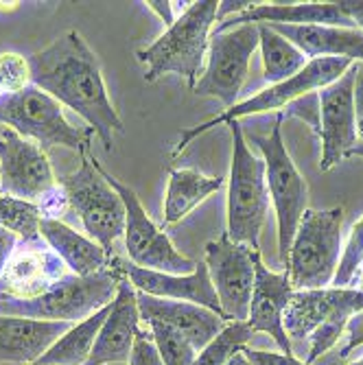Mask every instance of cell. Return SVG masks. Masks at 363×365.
<instances>
[{
  "label": "cell",
  "mask_w": 363,
  "mask_h": 365,
  "mask_svg": "<svg viewBox=\"0 0 363 365\" xmlns=\"http://www.w3.org/2000/svg\"><path fill=\"white\" fill-rule=\"evenodd\" d=\"M280 125L282 116L276 118L270 136H250V140L260 149L262 162H265V182L278 221V258L282 267H287L291 241L295 237L302 215L307 212L309 188L285 147Z\"/></svg>",
  "instance_id": "8992f818"
},
{
  "label": "cell",
  "mask_w": 363,
  "mask_h": 365,
  "mask_svg": "<svg viewBox=\"0 0 363 365\" xmlns=\"http://www.w3.org/2000/svg\"><path fill=\"white\" fill-rule=\"evenodd\" d=\"M136 289L127 278L118 282V291L110 304V313L98 330L92 354L86 365H108V363H127L136 335L140 330V311Z\"/></svg>",
  "instance_id": "ac0fdd59"
},
{
  "label": "cell",
  "mask_w": 363,
  "mask_h": 365,
  "mask_svg": "<svg viewBox=\"0 0 363 365\" xmlns=\"http://www.w3.org/2000/svg\"><path fill=\"white\" fill-rule=\"evenodd\" d=\"M346 158H363V140H357V145L348 151Z\"/></svg>",
  "instance_id": "b9f144b4"
},
{
  "label": "cell",
  "mask_w": 363,
  "mask_h": 365,
  "mask_svg": "<svg viewBox=\"0 0 363 365\" xmlns=\"http://www.w3.org/2000/svg\"><path fill=\"white\" fill-rule=\"evenodd\" d=\"M241 24H324V26H346L354 29L352 20L346 16L342 3H276V5H252L247 11L232 16L215 26L213 33L227 31Z\"/></svg>",
  "instance_id": "7402d4cb"
},
{
  "label": "cell",
  "mask_w": 363,
  "mask_h": 365,
  "mask_svg": "<svg viewBox=\"0 0 363 365\" xmlns=\"http://www.w3.org/2000/svg\"><path fill=\"white\" fill-rule=\"evenodd\" d=\"M5 96V88H3V81H0V98Z\"/></svg>",
  "instance_id": "f6af8a7d"
},
{
  "label": "cell",
  "mask_w": 363,
  "mask_h": 365,
  "mask_svg": "<svg viewBox=\"0 0 363 365\" xmlns=\"http://www.w3.org/2000/svg\"><path fill=\"white\" fill-rule=\"evenodd\" d=\"M350 66H352L350 59H333V57L311 59L305 66V68L298 75H293L291 79L256 92L252 98H247V101H241L235 108L223 110L219 116H215L213 120H208L204 125H197V127L186 129L184 134L180 136V143H178L173 155L182 153L190 145V140H195L197 136L206 134L208 129H213V127H217L221 123H232V120H239L243 116H254V114H262V112H270V110L287 108L289 103L295 101V98H302L309 92H315V90H322L326 86H331L346 71H350Z\"/></svg>",
  "instance_id": "ba28073f"
},
{
  "label": "cell",
  "mask_w": 363,
  "mask_h": 365,
  "mask_svg": "<svg viewBox=\"0 0 363 365\" xmlns=\"http://www.w3.org/2000/svg\"><path fill=\"white\" fill-rule=\"evenodd\" d=\"M359 66L352 63L337 81L326 86L317 94V118H319V140L322 158L319 171H331L348 155L357 145V120L352 106V88Z\"/></svg>",
  "instance_id": "5bb4252c"
},
{
  "label": "cell",
  "mask_w": 363,
  "mask_h": 365,
  "mask_svg": "<svg viewBox=\"0 0 363 365\" xmlns=\"http://www.w3.org/2000/svg\"><path fill=\"white\" fill-rule=\"evenodd\" d=\"M232 131V167L227 180V232L230 241L260 250V230L270 208L265 162L256 158L243 136L239 120L227 123Z\"/></svg>",
  "instance_id": "277c9868"
},
{
  "label": "cell",
  "mask_w": 363,
  "mask_h": 365,
  "mask_svg": "<svg viewBox=\"0 0 363 365\" xmlns=\"http://www.w3.org/2000/svg\"><path fill=\"white\" fill-rule=\"evenodd\" d=\"M112 304V302H110ZM110 304L101 311L92 313L90 317L75 324L68 333L61 335L33 365H86L88 356L92 354L98 330L103 326V319L110 313Z\"/></svg>",
  "instance_id": "484cf974"
},
{
  "label": "cell",
  "mask_w": 363,
  "mask_h": 365,
  "mask_svg": "<svg viewBox=\"0 0 363 365\" xmlns=\"http://www.w3.org/2000/svg\"><path fill=\"white\" fill-rule=\"evenodd\" d=\"M0 81L7 94H16L31 86V68L29 59L18 53H3L0 55Z\"/></svg>",
  "instance_id": "1f68e13d"
},
{
  "label": "cell",
  "mask_w": 363,
  "mask_h": 365,
  "mask_svg": "<svg viewBox=\"0 0 363 365\" xmlns=\"http://www.w3.org/2000/svg\"><path fill=\"white\" fill-rule=\"evenodd\" d=\"M217 0H197L178 16L173 26H169L162 36L136 53L138 61L147 66L145 81H155L167 73L182 75L190 88L197 83V75L208 48V36L213 24H217Z\"/></svg>",
  "instance_id": "3957f363"
},
{
  "label": "cell",
  "mask_w": 363,
  "mask_h": 365,
  "mask_svg": "<svg viewBox=\"0 0 363 365\" xmlns=\"http://www.w3.org/2000/svg\"><path fill=\"white\" fill-rule=\"evenodd\" d=\"M127 365H164V361H162V356H160V352L151 339V333L147 328L138 330Z\"/></svg>",
  "instance_id": "d6a6232c"
},
{
  "label": "cell",
  "mask_w": 363,
  "mask_h": 365,
  "mask_svg": "<svg viewBox=\"0 0 363 365\" xmlns=\"http://www.w3.org/2000/svg\"><path fill=\"white\" fill-rule=\"evenodd\" d=\"M55 186L57 180L42 147L14 129L0 131V192L38 204Z\"/></svg>",
  "instance_id": "4fadbf2b"
},
{
  "label": "cell",
  "mask_w": 363,
  "mask_h": 365,
  "mask_svg": "<svg viewBox=\"0 0 363 365\" xmlns=\"http://www.w3.org/2000/svg\"><path fill=\"white\" fill-rule=\"evenodd\" d=\"M147 328L164 365H190L195 361L197 350L180 330L164 322H149Z\"/></svg>",
  "instance_id": "f546056e"
},
{
  "label": "cell",
  "mask_w": 363,
  "mask_h": 365,
  "mask_svg": "<svg viewBox=\"0 0 363 365\" xmlns=\"http://www.w3.org/2000/svg\"><path fill=\"white\" fill-rule=\"evenodd\" d=\"M221 186L223 178H210L195 169H173L169 175L167 197H164L162 221L167 225L182 221L190 210H195Z\"/></svg>",
  "instance_id": "d4e9b609"
},
{
  "label": "cell",
  "mask_w": 363,
  "mask_h": 365,
  "mask_svg": "<svg viewBox=\"0 0 363 365\" xmlns=\"http://www.w3.org/2000/svg\"><path fill=\"white\" fill-rule=\"evenodd\" d=\"M346 365H363V356H359V359H354V361H350Z\"/></svg>",
  "instance_id": "ee69618b"
},
{
  "label": "cell",
  "mask_w": 363,
  "mask_h": 365,
  "mask_svg": "<svg viewBox=\"0 0 363 365\" xmlns=\"http://www.w3.org/2000/svg\"><path fill=\"white\" fill-rule=\"evenodd\" d=\"M285 40H289L307 59H359L363 61V31L324 24H267Z\"/></svg>",
  "instance_id": "603a6c76"
},
{
  "label": "cell",
  "mask_w": 363,
  "mask_h": 365,
  "mask_svg": "<svg viewBox=\"0 0 363 365\" xmlns=\"http://www.w3.org/2000/svg\"><path fill=\"white\" fill-rule=\"evenodd\" d=\"M31 83L53 96L59 106L79 114L106 151L114 149L112 134L125 131L101 73V61L77 31L63 33L44 51L29 57Z\"/></svg>",
  "instance_id": "6da1fadb"
},
{
  "label": "cell",
  "mask_w": 363,
  "mask_h": 365,
  "mask_svg": "<svg viewBox=\"0 0 363 365\" xmlns=\"http://www.w3.org/2000/svg\"><path fill=\"white\" fill-rule=\"evenodd\" d=\"M361 264H363V219L357 221L350 232V239L344 247V254L339 256V264L331 284H335L337 289L350 287L361 269Z\"/></svg>",
  "instance_id": "4dcf8cb0"
},
{
  "label": "cell",
  "mask_w": 363,
  "mask_h": 365,
  "mask_svg": "<svg viewBox=\"0 0 363 365\" xmlns=\"http://www.w3.org/2000/svg\"><path fill=\"white\" fill-rule=\"evenodd\" d=\"M252 328L247 322H227L221 333L197 352L190 365H225L230 356H235L252 339Z\"/></svg>",
  "instance_id": "83f0119b"
},
{
  "label": "cell",
  "mask_w": 363,
  "mask_h": 365,
  "mask_svg": "<svg viewBox=\"0 0 363 365\" xmlns=\"http://www.w3.org/2000/svg\"><path fill=\"white\" fill-rule=\"evenodd\" d=\"M243 354L250 359L252 365H309L307 361H300L298 356L285 354V352H267V350L243 348Z\"/></svg>",
  "instance_id": "e575fe53"
},
{
  "label": "cell",
  "mask_w": 363,
  "mask_h": 365,
  "mask_svg": "<svg viewBox=\"0 0 363 365\" xmlns=\"http://www.w3.org/2000/svg\"><path fill=\"white\" fill-rule=\"evenodd\" d=\"M90 160L94 164V169L103 175V180L123 199V206H125V232H123V237H125V250L129 254V260L143 269H151V272H160V274H171V276L193 274L197 262L182 256L173 247L169 237L158 230V225L145 212L136 192L129 186L121 184L116 178H112L101 164H98L96 158H90Z\"/></svg>",
  "instance_id": "9c48e42d"
},
{
  "label": "cell",
  "mask_w": 363,
  "mask_h": 365,
  "mask_svg": "<svg viewBox=\"0 0 363 365\" xmlns=\"http://www.w3.org/2000/svg\"><path fill=\"white\" fill-rule=\"evenodd\" d=\"M125 278L134 284L136 291L153 295V297H169V300H182L190 304H200L204 309H210L213 313L223 317V311L219 307V297L215 293V287L208 276V267L197 262V267L188 276H171L160 274L151 269H143L134 262L118 260ZM225 319V317H223Z\"/></svg>",
  "instance_id": "d6986e66"
},
{
  "label": "cell",
  "mask_w": 363,
  "mask_h": 365,
  "mask_svg": "<svg viewBox=\"0 0 363 365\" xmlns=\"http://www.w3.org/2000/svg\"><path fill=\"white\" fill-rule=\"evenodd\" d=\"M256 26H258V46L262 53V71H265V79L272 86L291 79L309 63V59L272 26L267 24H256Z\"/></svg>",
  "instance_id": "4316f807"
},
{
  "label": "cell",
  "mask_w": 363,
  "mask_h": 365,
  "mask_svg": "<svg viewBox=\"0 0 363 365\" xmlns=\"http://www.w3.org/2000/svg\"><path fill=\"white\" fill-rule=\"evenodd\" d=\"M346 16L352 20L354 29L363 31V0H342Z\"/></svg>",
  "instance_id": "ab89813d"
},
{
  "label": "cell",
  "mask_w": 363,
  "mask_h": 365,
  "mask_svg": "<svg viewBox=\"0 0 363 365\" xmlns=\"http://www.w3.org/2000/svg\"><path fill=\"white\" fill-rule=\"evenodd\" d=\"M75 324L0 315V363H36Z\"/></svg>",
  "instance_id": "44dd1931"
},
{
  "label": "cell",
  "mask_w": 363,
  "mask_h": 365,
  "mask_svg": "<svg viewBox=\"0 0 363 365\" xmlns=\"http://www.w3.org/2000/svg\"><path fill=\"white\" fill-rule=\"evenodd\" d=\"M359 311H363V289L324 287L293 291L282 315L285 333L289 339H302L326 324L348 326Z\"/></svg>",
  "instance_id": "9a60e30c"
},
{
  "label": "cell",
  "mask_w": 363,
  "mask_h": 365,
  "mask_svg": "<svg viewBox=\"0 0 363 365\" xmlns=\"http://www.w3.org/2000/svg\"><path fill=\"white\" fill-rule=\"evenodd\" d=\"M258 46V26L241 24L227 31L213 33L208 40L206 71L195 83L197 96H213L230 110L237 106V96L250 75V59Z\"/></svg>",
  "instance_id": "8fae6325"
},
{
  "label": "cell",
  "mask_w": 363,
  "mask_h": 365,
  "mask_svg": "<svg viewBox=\"0 0 363 365\" xmlns=\"http://www.w3.org/2000/svg\"><path fill=\"white\" fill-rule=\"evenodd\" d=\"M40 221L42 215L36 204L0 195V225L11 230L20 241L40 239Z\"/></svg>",
  "instance_id": "f1b7e54d"
},
{
  "label": "cell",
  "mask_w": 363,
  "mask_h": 365,
  "mask_svg": "<svg viewBox=\"0 0 363 365\" xmlns=\"http://www.w3.org/2000/svg\"><path fill=\"white\" fill-rule=\"evenodd\" d=\"M0 123L16 134L42 147H68L79 155L88 153L92 129L73 127L63 116L61 106L36 86L0 98Z\"/></svg>",
  "instance_id": "52a82bcc"
},
{
  "label": "cell",
  "mask_w": 363,
  "mask_h": 365,
  "mask_svg": "<svg viewBox=\"0 0 363 365\" xmlns=\"http://www.w3.org/2000/svg\"><path fill=\"white\" fill-rule=\"evenodd\" d=\"M344 208L302 215L289 250L287 272L293 291L324 289L333 282L342 252Z\"/></svg>",
  "instance_id": "5b68a950"
},
{
  "label": "cell",
  "mask_w": 363,
  "mask_h": 365,
  "mask_svg": "<svg viewBox=\"0 0 363 365\" xmlns=\"http://www.w3.org/2000/svg\"><path fill=\"white\" fill-rule=\"evenodd\" d=\"M36 206H38L42 219H59L66 212V208H71L68 206V197H66V192H63V188L59 184L53 190H48Z\"/></svg>",
  "instance_id": "836d02e7"
},
{
  "label": "cell",
  "mask_w": 363,
  "mask_h": 365,
  "mask_svg": "<svg viewBox=\"0 0 363 365\" xmlns=\"http://www.w3.org/2000/svg\"><path fill=\"white\" fill-rule=\"evenodd\" d=\"M66 274H71L68 267L42 237L36 241H18L0 276V295L31 300L53 289Z\"/></svg>",
  "instance_id": "2e32d148"
},
{
  "label": "cell",
  "mask_w": 363,
  "mask_h": 365,
  "mask_svg": "<svg viewBox=\"0 0 363 365\" xmlns=\"http://www.w3.org/2000/svg\"><path fill=\"white\" fill-rule=\"evenodd\" d=\"M123 278L125 274L118 260L114 258V267L86 278L66 274L53 289L38 297H31V300L0 295V315L79 324L81 319L101 311L114 300L118 282Z\"/></svg>",
  "instance_id": "7a4b0ae2"
},
{
  "label": "cell",
  "mask_w": 363,
  "mask_h": 365,
  "mask_svg": "<svg viewBox=\"0 0 363 365\" xmlns=\"http://www.w3.org/2000/svg\"><path fill=\"white\" fill-rule=\"evenodd\" d=\"M18 241L20 239L14 235L11 230H7L5 225H0V276H3V272L7 267V262H9V258H11V254H14V250L18 245Z\"/></svg>",
  "instance_id": "74e56055"
},
{
  "label": "cell",
  "mask_w": 363,
  "mask_h": 365,
  "mask_svg": "<svg viewBox=\"0 0 363 365\" xmlns=\"http://www.w3.org/2000/svg\"><path fill=\"white\" fill-rule=\"evenodd\" d=\"M352 106H354V120H357V136L363 140V68H357L354 88H352Z\"/></svg>",
  "instance_id": "8d00e7d4"
},
{
  "label": "cell",
  "mask_w": 363,
  "mask_h": 365,
  "mask_svg": "<svg viewBox=\"0 0 363 365\" xmlns=\"http://www.w3.org/2000/svg\"><path fill=\"white\" fill-rule=\"evenodd\" d=\"M254 269H256V278H254L252 300H250L247 326L252 328V333L270 335L280 348V352L293 354L291 339L285 333V324H282L285 309L293 295L289 272L287 269L282 274L270 272L260 260V252L254 256Z\"/></svg>",
  "instance_id": "e0dca14e"
},
{
  "label": "cell",
  "mask_w": 363,
  "mask_h": 365,
  "mask_svg": "<svg viewBox=\"0 0 363 365\" xmlns=\"http://www.w3.org/2000/svg\"><path fill=\"white\" fill-rule=\"evenodd\" d=\"M147 7L160 16V20H162L164 24H167V29L173 26V22L178 20V18L173 16V11H175V9H173V3H167V0H149Z\"/></svg>",
  "instance_id": "f35d334b"
},
{
  "label": "cell",
  "mask_w": 363,
  "mask_h": 365,
  "mask_svg": "<svg viewBox=\"0 0 363 365\" xmlns=\"http://www.w3.org/2000/svg\"><path fill=\"white\" fill-rule=\"evenodd\" d=\"M363 346V311H359L357 315L350 317L348 326H346V346L342 348V356H348L354 348Z\"/></svg>",
  "instance_id": "d590c367"
},
{
  "label": "cell",
  "mask_w": 363,
  "mask_h": 365,
  "mask_svg": "<svg viewBox=\"0 0 363 365\" xmlns=\"http://www.w3.org/2000/svg\"><path fill=\"white\" fill-rule=\"evenodd\" d=\"M40 237L46 245L63 260L71 274L75 276H94L112 267L114 258L92 241L90 237L79 235L77 230L66 225L61 219H42Z\"/></svg>",
  "instance_id": "cb8c5ba5"
},
{
  "label": "cell",
  "mask_w": 363,
  "mask_h": 365,
  "mask_svg": "<svg viewBox=\"0 0 363 365\" xmlns=\"http://www.w3.org/2000/svg\"><path fill=\"white\" fill-rule=\"evenodd\" d=\"M68 197V206L77 212L88 237L108 254L125 232V206L118 192L94 169L88 155H81V167L59 180Z\"/></svg>",
  "instance_id": "30bf717a"
},
{
  "label": "cell",
  "mask_w": 363,
  "mask_h": 365,
  "mask_svg": "<svg viewBox=\"0 0 363 365\" xmlns=\"http://www.w3.org/2000/svg\"><path fill=\"white\" fill-rule=\"evenodd\" d=\"M138 295V311L145 324L149 322H164L173 326L175 330L193 344V348L200 352L206 348L221 330L225 328L227 319L204 309L200 304H190L182 300H169V297H153L147 293L136 291Z\"/></svg>",
  "instance_id": "ffe728a7"
},
{
  "label": "cell",
  "mask_w": 363,
  "mask_h": 365,
  "mask_svg": "<svg viewBox=\"0 0 363 365\" xmlns=\"http://www.w3.org/2000/svg\"><path fill=\"white\" fill-rule=\"evenodd\" d=\"M108 365H127V363H108Z\"/></svg>",
  "instance_id": "bcb514c9"
},
{
  "label": "cell",
  "mask_w": 363,
  "mask_h": 365,
  "mask_svg": "<svg viewBox=\"0 0 363 365\" xmlns=\"http://www.w3.org/2000/svg\"><path fill=\"white\" fill-rule=\"evenodd\" d=\"M258 252L247 245L230 241L223 235L219 241L206 245V267L223 317L230 322H247L250 300L254 289V256Z\"/></svg>",
  "instance_id": "7c38bea8"
},
{
  "label": "cell",
  "mask_w": 363,
  "mask_h": 365,
  "mask_svg": "<svg viewBox=\"0 0 363 365\" xmlns=\"http://www.w3.org/2000/svg\"><path fill=\"white\" fill-rule=\"evenodd\" d=\"M225 365H252V363H250V359L243 354V350H239L235 356H230V361H227Z\"/></svg>",
  "instance_id": "60d3db41"
},
{
  "label": "cell",
  "mask_w": 363,
  "mask_h": 365,
  "mask_svg": "<svg viewBox=\"0 0 363 365\" xmlns=\"http://www.w3.org/2000/svg\"><path fill=\"white\" fill-rule=\"evenodd\" d=\"M359 284H361V289H363V264H361V269H359V274H357V278H354Z\"/></svg>",
  "instance_id": "7bdbcfd3"
}]
</instances>
